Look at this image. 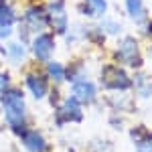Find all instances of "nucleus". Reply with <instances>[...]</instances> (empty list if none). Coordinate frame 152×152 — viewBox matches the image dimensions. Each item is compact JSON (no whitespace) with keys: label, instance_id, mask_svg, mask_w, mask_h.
Wrapping results in <instances>:
<instances>
[{"label":"nucleus","instance_id":"nucleus-17","mask_svg":"<svg viewBox=\"0 0 152 152\" xmlns=\"http://www.w3.org/2000/svg\"><path fill=\"white\" fill-rule=\"evenodd\" d=\"M107 33H120V24H114V23H107Z\"/></svg>","mask_w":152,"mask_h":152},{"label":"nucleus","instance_id":"nucleus-20","mask_svg":"<svg viewBox=\"0 0 152 152\" xmlns=\"http://www.w3.org/2000/svg\"><path fill=\"white\" fill-rule=\"evenodd\" d=\"M4 4H6V2H4V0H0V8H2V6H4Z\"/></svg>","mask_w":152,"mask_h":152},{"label":"nucleus","instance_id":"nucleus-2","mask_svg":"<svg viewBox=\"0 0 152 152\" xmlns=\"http://www.w3.org/2000/svg\"><path fill=\"white\" fill-rule=\"evenodd\" d=\"M102 81L107 89H128L132 81H130V77L126 75V71L118 69L116 65H107L104 67L102 71Z\"/></svg>","mask_w":152,"mask_h":152},{"label":"nucleus","instance_id":"nucleus-11","mask_svg":"<svg viewBox=\"0 0 152 152\" xmlns=\"http://www.w3.org/2000/svg\"><path fill=\"white\" fill-rule=\"evenodd\" d=\"M105 8H107L105 0H85L83 14H87V16H104Z\"/></svg>","mask_w":152,"mask_h":152},{"label":"nucleus","instance_id":"nucleus-6","mask_svg":"<svg viewBox=\"0 0 152 152\" xmlns=\"http://www.w3.org/2000/svg\"><path fill=\"white\" fill-rule=\"evenodd\" d=\"M75 102H81V104H89L95 97V85L87 79H81L73 85V95H71Z\"/></svg>","mask_w":152,"mask_h":152},{"label":"nucleus","instance_id":"nucleus-12","mask_svg":"<svg viewBox=\"0 0 152 152\" xmlns=\"http://www.w3.org/2000/svg\"><path fill=\"white\" fill-rule=\"evenodd\" d=\"M126 8H128V14L136 20V23H142V20H144L146 10H144L142 0H126Z\"/></svg>","mask_w":152,"mask_h":152},{"label":"nucleus","instance_id":"nucleus-9","mask_svg":"<svg viewBox=\"0 0 152 152\" xmlns=\"http://www.w3.org/2000/svg\"><path fill=\"white\" fill-rule=\"evenodd\" d=\"M23 142L24 146L31 152H43L45 150V140L41 134H37L35 130H28V132H23Z\"/></svg>","mask_w":152,"mask_h":152},{"label":"nucleus","instance_id":"nucleus-13","mask_svg":"<svg viewBox=\"0 0 152 152\" xmlns=\"http://www.w3.org/2000/svg\"><path fill=\"white\" fill-rule=\"evenodd\" d=\"M24 55H26V51H24V47L20 43H8V57L14 63H20L24 59Z\"/></svg>","mask_w":152,"mask_h":152},{"label":"nucleus","instance_id":"nucleus-1","mask_svg":"<svg viewBox=\"0 0 152 152\" xmlns=\"http://www.w3.org/2000/svg\"><path fill=\"white\" fill-rule=\"evenodd\" d=\"M2 105H4V112H6V120L10 122L14 128H18L24 120V99L23 94L10 89L2 95Z\"/></svg>","mask_w":152,"mask_h":152},{"label":"nucleus","instance_id":"nucleus-15","mask_svg":"<svg viewBox=\"0 0 152 152\" xmlns=\"http://www.w3.org/2000/svg\"><path fill=\"white\" fill-rule=\"evenodd\" d=\"M49 75H51L53 79H57V81H63V79H65V69H63V65H59V63H49Z\"/></svg>","mask_w":152,"mask_h":152},{"label":"nucleus","instance_id":"nucleus-19","mask_svg":"<svg viewBox=\"0 0 152 152\" xmlns=\"http://www.w3.org/2000/svg\"><path fill=\"white\" fill-rule=\"evenodd\" d=\"M150 33H152V23L148 24V35H150Z\"/></svg>","mask_w":152,"mask_h":152},{"label":"nucleus","instance_id":"nucleus-7","mask_svg":"<svg viewBox=\"0 0 152 152\" xmlns=\"http://www.w3.org/2000/svg\"><path fill=\"white\" fill-rule=\"evenodd\" d=\"M24 20H26V24H28L33 31H41V28H45V26H47L49 16H47V12L43 10V8L33 6V8H28V10H26Z\"/></svg>","mask_w":152,"mask_h":152},{"label":"nucleus","instance_id":"nucleus-18","mask_svg":"<svg viewBox=\"0 0 152 152\" xmlns=\"http://www.w3.org/2000/svg\"><path fill=\"white\" fill-rule=\"evenodd\" d=\"M140 152H152L150 144H148V146H140Z\"/></svg>","mask_w":152,"mask_h":152},{"label":"nucleus","instance_id":"nucleus-5","mask_svg":"<svg viewBox=\"0 0 152 152\" xmlns=\"http://www.w3.org/2000/svg\"><path fill=\"white\" fill-rule=\"evenodd\" d=\"M53 51H55V41H53V37L47 35V33L39 35L35 41H33V53H35L37 59L49 61L51 55H53Z\"/></svg>","mask_w":152,"mask_h":152},{"label":"nucleus","instance_id":"nucleus-10","mask_svg":"<svg viewBox=\"0 0 152 152\" xmlns=\"http://www.w3.org/2000/svg\"><path fill=\"white\" fill-rule=\"evenodd\" d=\"M26 85H28V89L33 91V95H35L37 99L45 97V94H47V81L41 75H28L26 77Z\"/></svg>","mask_w":152,"mask_h":152},{"label":"nucleus","instance_id":"nucleus-8","mask_svg":"<svg viewBox=\"0 0 152 152\" xmlns=\"http://www.w3.org/2000/svg\"><path fill=\"white\" fill-rule=\"evenodd\" d=\"M65 120H69V122H79L81 120V110H79V105L73 97L67 99L63 104V107L59 110V122H65Z\"/></svg>","mask_w":152,"mask_h":152},{"label":"nucleus","instance_id":"nucleus-16","mask_svg":"<svg viewBox=\"0 0 152 152\" xmlns=\"http://www.w3.org/2000/svg\"><path fill=\"white\" fill-rule=\"evenodd\" d=\"M6 87H8V77L6 75H0V94H4Z\"/></svg>","mask_w":152,"mask_h":152},{"label":"nucleus","instance_id":"nucleus-21","mask_svg":"<svg viewBox=\"0 0 152 152\" xmlns=\"http://www.w3.org/2000/svg\"><path fill=\"white\" fill-rule=\"evenodd\" d=\"M150 146H152V138H150Z\"/></svg>","mask_w":152,"mask_h":152},{"label":"nucleus","instance_id":"nucleus-4","mask_svg":"<svg viewBox=\"0 0 152 152\" xmlns=\"http://www.w3.org/2000/svg\"><path fill=\"white\" fill-rule=\"evenodd\" d=\"M49 20L53 24L55 33L63 35L67 31V12H65V0H55L51 6H49V12H47Z\"/></svg>","mask_w":152,"mask_h":152},{"label":"nucleus","instance_id":"nucleus-14","mask_svg":"<svg viewBox=\"0 0 152 152\" xmlns=\"http://www.w3.org/2000/svg\"><path fill=\"white\" fill-rule=\"evenodd\" d=\"M14 12H12V8L8 6V4H4L2 8H0V26H10L12 23H14Z\"/></svg>","mask_w":152,"mask_h":152},{"label":"nucleus","instance_id":"nucleus-3","mask_svg":"<svg viewBox=\"0 0 152 152\" xmlns=\"http://www.w3.org/2000/svg\"><path fill=\"white\" fill-rule=\"evenodd\" d=\"M116 59L118 61H122V63H126V65H132V67H138L142 63L140 59V51H138V43L134 41V39H124L122 43H120V47L116 51Z\"/></svg>","mask_w":152,"mask_h":152}]
</instances>
